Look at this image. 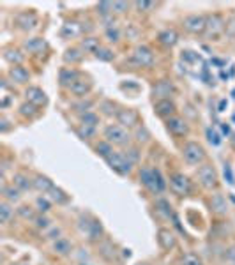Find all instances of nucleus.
<instances>
[{
	"label": "nucleus",
	"instance_id": "14",
	"mask_svg": "<svg viewBox=\"0 0 235 265\" xmlns=\"http://www.w3.org/2000/svg\"><path fill=\"white\" fill-rule=\"evenodd\" d=\"M16 25L21 30H32L37 25V16L34 13H20L16 16Z\"/></svg>",
	"mask_w": 235,
	"mask_h": 265
},
{
	"label": "nucleus",
	"instance_id": "7",
	"mask_svg": "<svg viewBox=\"0 0 235 265\" xmlns=\"http://www.w3.org/2000/svg\"><path fill=\"white\" fill-rule=\"evenodd\" d=\"M106 163L110 164L111 170L121 175H128L131 172V161L122 154H117V152H111V154L106 157Z\"/></svg>",
	"mask_w": 235,
	"mask_h": 265
},
{
	"label": "nucleus",
	"instance_id": "50",
	"mask_svg": "<svg viewBox=\"0 0 235 265\" xmlns=\"http://www.w3.org/2000/svg\"><path fill=\"white\" fill-rule=\"evenodd\" d=\"M18 265H27V263H18Z\"/></svg>",
	"mask_w": 235,
	"mask_h": 265
},
{
	"label": "nucleus",
	"instance_id": "30",
	"mask_svg": "<svg viewBox=\"0 0 235 265\" xmlns=\"http://www.w3.org/2000/svg\"><path fill=\"white\" fill-rule=\"evenodd\" d=\"M82 59H83V55L80 53V50H76V48L67 50V52H65V55H64V60H65V62H71V64L80 62Z\"/></svg>",
	"mask_w": 235,
	"mask_h": 265
},
{
	"label": "nucleus",
	"instance_id": "31",
	"mask_svg": "<svg viewBox=\"0 0 235 265\" xmlns=\"http://www.w3.org/2000/svg\"><path fill=\"white\" fill-rule=\"evenodd\" d=\"M4 197L9 200V202H18V200H20V189L14 186L4 187Z\"/></svg>",
	"mask_w": 235,
	"mask_h": 265
},
{
	"label": "nucleus",
	"instance_id": "47",
	"mask_svg": "<svg viewBox=\"0 0 235 265\" xmlns=\"http://www.w3.org/2000/svg\"><path fill=\"white\" fill-rule=\"evenodd\" d=\"M80 134H82L83 138H90L92 134H94V128H88V126H83V128L80 129Z\"/></svg>",
	"mask_w": 235,
	"mask_h": 265
},
{
	"label": "nucleus",
	"instance_id": "9",
	"mask_svg": "<svg viewBox=\"0 0 235 265\" xmlns=\"http://www.w3.org/2000/svg\"><path fill=\"white\" fill-rule=\"evenodd\" d=\"M131 60H133L136 66L140 67H147V66H152L154 62V53L152 50L147 48V46H136L131 55Z\"/></svg>",
	"mask_w": 235,
	"mask_h": 265
},
{
	"label": "nucleus",
	"instance_id": "35",
	"mask_svg": "<svg viewBox=\"0 0 235 265\" xmlns=\"http://www.w3.org/2000/svg\"><path fill=\"white\" fill-rule=\"evenodd\" d=\"M98 13H101L103 16H108V14L113 13V2H101L98 4Z\"/></svg>",
	"mask_w": 235,
	"mask_h": 265
},
{
	"label": "nucleus",
	"instance_id": "38",
	"mask_svg": "<svg viewBox=\"0 0 235 265\" xmlns=\"http://www.w3.org/2000/svg\"><path fill=\"white\" fill-rule=\"evenodd\" d=\"M225 34H226V37H230V39H235V16H232L228 21H226Z\"/></svg>",
	"mask_w": 235,
	"mask_h": 265
},
{
	"label": "nucleus",
	"instance_id": "21",
	"mask_svg": "<svg viewBox=\"0 0 235 265\" xmlns=\"http://www.w3.org/2000/svg\"><path fill=\"white\" fill-rule=\"evenodd\" d=\"M32 182H34V187H36V189H39V191H43V193H50V191L55 187L52 180H50L48 177H44V175H37L36 179L32 180Z\"/></svg>",
	"mask_w": 235,
	"mask_h": 265
},
{
	"label": "nucleus",
	"instance_id": "29",
	"mask_svg": "<svg viewBox=\"0 0 235 265\" xmlns=\"http://www.w3.org/2000/svg\"><path fill=\"white\" fill-rule=\"evenodd\" d=\"M20 113L23 117H36V115L39 113V110H37V106L32 105V103H23L20 106Z\"/></svg>",
	"mask_w": 235,
	"mask_h": 265
},
{
	"label": "nucleus",
	"instance_id": "20",
	"mask_svg": "<svg viewBox=\"0 0 235 265\" xmlns=\"http://www.w3.org/2000/svg\"><path fill=\"white\" fill-rule=\"evenodd\" d=\"M177 41H179V34H177L173 29L163 30V32L159 34V43L163 46H168V48H172V46L177 44Z\"/></svg>",
	"mask_w": 235,
	"mask_h": 265
},
{
	"label": "nucleus",
	"instance_id": "6",
	"mask_svg": "<svg viewBox=\"0 0 235 265\" xmlns=\"http://www.w3.org/2000/svg\"><path fill=\"white\" fill-rule=\"evenodd\" d=\"M184 29L190 34L200 36L207 29V16H203V14H190V16L184 18Z\"/></svg>",
	"mask_w": 235,
	"mask_h": 265
},
{
	"label": "nucleus",
	"instance_id": "12",
	"mask_svg": "<svg viewBox=\"0 0 235 265\" xmlns=\"http://www.w3.org/2000/svg\"><path fill=\"white\" fill-rule=\"evenodd\" d=\"M25 95H27V99H29V103H32V105H36V106H44L46 103H48V98H46V94L43 90H41V88H37V87L27 88Z\"/></svg>",
	"mask_w": 235,
	"mask_h": 265
},
{
	"label": "nucleus",
	"instance_id": "43",
	"mask_svg": "<svg viewBox=\"0 0 235 265\" xmlns=\"http://www.w3.org/2000/svg\"><path fill=\"white\" fill-rule=\"evenodd\" d=\"M129 9L128 2H113V13H126Z\"/></svg>",
	"mask_w": 235,
	"mask_h": 265
},
{
	"label": "nucleus",
	"instance_id": "13",
	"mask_svg": "<svg viewBox=\"0 0 235 265\" xmlns=\"http://www.w3.org/2000/svg\"><path fill=\"white\" fill-rule=\"evenodd\" d=\"M90 82L85 78H78V80H75V82L69 85V90L73 92L75 95H78V98H83V95H87L88 92H90Z\"/></svg>",
	"mask_w": 235,
	"mask_h": 265
},
{
	"label": "nucleus",
	"instance_id": "11",
	"mask_svg": "<svg viewBox=\"0 0 235 265\" xmlns=\"http://www.w3.org/2000/svg\"><path fill=\"white\" fill-rule=\"evenodd\" d=\"M167 128H168V131L173 134V136H184V134H187V131H190L186 121L180 118V117H175V115L167 121Z\"/></svg>",
	"mask_w": 235,
	"mask_h": 265
},
{
	"label": "nucleus",
	"instance_id": "15",
	"mask_svg": "<svg viewBox=\"0 0 235 265\" xmlns=\"http://www.w3.org/2000/svg\"><path fill=\"white\" fill-rule=\"evenodd\" d=\"M156 113L168 121V118L173 117V113H175V105H173L170 99H161L156 105Z\"/></svg>",
	"mask_w": 235,
	"mask_h": 265
},
{
	"label": "nucleus",
	"instance_id": "8",
	"mask_svg": "<svg viewBox=\"0 0 235 265\" xmlns=\"http://www.w3.org/2000/svg\"><path fill=\"white\" fill-rule=\"evenodd\" d=\"M170 187L175 195L186 197V195L191 193V180L184 174H173L170 177Z\"/></svg>",
	"mask_w": 235,
	"mask_h": 265
},
{
	"label": "nucleus",
	"instance_id": "3",
	"mask_svg": "<svg viewBox=\"0 0 235 265\" xmlns=\"http://www.w3.org/2000/svg\"><path fill=\"white\" fill-rule=\"evenodd\" d=\"M182 156H184V159H186V163L202 164L203 159H205V151H203V147L200 143H196V141H190V143L184 145Z\"/></svg>",
	"mask_w": 235,
	"mask_h": 265
},
{
	"label": "nucleus",
	"instance_id": "2",
	"mask_svg": "<svg viewBox=\"0 0 235 265\" xmlns=\"http://www.w3.org/2000/svg\"><path fill=\"white\" fill-rule=\"evenodd\" d=\"M140 179L144 182V186H147L154 193H159V191L165 189V180L161 177L159 170H156V168H144L140 172Z\"/></svg>",
	"mask_w": 235,
	"mask_h": 265
},
{
	"label": "nucleus",
	"instance_id": "42",
	"mask_svg": "<svg viewBox=\"0 0 235 265\" xmlns=\"http://www.w3.org/2000/svg\"><path fill=\"white\" fill-rule=\"evenodd\" d=\"M18 214L25 218V220H32L34 218V210L30 209V207H20V209H18Z\"/></svg>",
	"mask_w": 235,
	"mask_h": 265
},
{
	"label": "nucleus",
	"instance_id": "24",
	"mask_svg": "<svg viewBox=\"0 0 235 265\" xmlns=\"http://www.w3.org/2000/svg\"><path fill=\"white\" fill-rule=\"evenodd\" d=\"M13 186L18 187L20 191H27V189H30V187L34 186V182H32V180L27 179V177L23 175V174H16V175L13 177Z\"/></svg>",
	"mask_w": 235,
	"mask_h": 265
},
{
	"label": "nucleus",
	"instance_id": "26",
	"mask_svg": "<svg viewBox=\"0 0 235 265\" xmlns=\"http://www.w3.org/2000/svg\"><path fill=\"white\" fill-rule=\"evenodd\" d=\"M80 78V75L76 71H73V69H64L62 73H60V83L62 85H71L75 80H78Z\"/></svg>",
	"mask_w": 235,
	"mask_h": 265
},
{
	"label": "nucleus",
	"instance_id": "22",
	"mask_svg": "<svg viewBox=\"0 0 235 265\" xmlns=\"http://www.w3.org/2000/svg\"><path fill=\"white\" fill-rule=\"evenodd\" d=\"M173 92V85L170 82H157L156 83V87H154V90H152V94L154 95H157V98H165L167 99V95H170Z\"/></svg>",
	"mask_w": 235,
	"mask_h": 265
},
{
	"label": "nucleus",
	"instance_id": "39",
	"mask_svg": "<svg viewBox=\"0 0 235 265\" xmlns=\"http://www.w3.org/2000/svg\"><path fill=\"white\" fill-rule=\"evenodd\" d=\"M96 57H98L99 60H111L113 59V53L110 52V50H106V48H99L98 50V53H96Z\"/></svg>",
	"mask_w": 235,
	"mask_h": 265
},
{
	"label": "nucleus",
	"instance_id": "18",
	"mask_svg": "<svg viewBox=\"0 0 235 265\" xmlns=\"http://www.w3.org/2000/svg\"><path fill=\"white\" fill-rule=\"evenodd\" d=\"M9 78L16 83H27L30 78V73L21 66H13L9 69Z\"/></svg>",
	"mask_w": 235,
	"mask_h": 265
},
{
	"label": "nucleus",
	"instance_id": "10",
	"mask_svg": "<svg viewBox=\"0 0 235 265\" xmlns=\"http://www.w3.org/2000/svg\"><path fill=\"white\" fill-rule=\"evenodd\" d=\"M115 115H117V121H119V124H121L122 128L131 129V128H136L138 126V113L134 110L122 108V110H119Z\"/></svg>",
	"mask_w": 235,
	"mask_h": 265
},
{
	"label": "nucleus",
	"instance_id": "23",
	"mask_svg": "<svg viewBox=\"0 0 235 265\" xmlns=\"http://www.w3.org/2000/svg\"><path fill=\"white\" fill-rule=\"evenodd\" d=\"M4 59L7 60V62H11L13 66H20L23 62V55L20 50H13V48H7L6 52H4Z\"/></svg>",
	"mask_w": 235,
	"mask_h": 265
},
{
	"label": "nucleus",
	"instance_id": "48",
	"mask_svg": "<svg viewBox=\"0 0 235 265\" xmlns=\"http://www.w3.org/2000/svg\"><path fill=\"white\" fill-rule=\"evenodd\" d=\"M37 207H39V210H41V212H46V210L50 209V203L46 202V200L39 198V200H37Z\"/></svg>",
	"mask_w": 235,
	"mask_h": 265
},
{
	"label": "nucleus",
	"instance_id": "19",
	"mask_svg": "<svg viewBox=\"0 0 235 265\" xmlns=\"http://www.w3.org/2000/svg\"><path fill=\"white\" fill-rule=\"evenodd\" d=\"M82 32V27L75 21H67L65 25H62V30H60V36L65 37V39H73V37L80 36Z\"/></svg>",
	"mask_w": 235,
	"mask_h": 265
},
{
	"label": "nucleus",
	"instance_id": "1",
	"mask_svg": "<svg viewBox=\"0 0 235 265\" xmlns=\"http://www.w3.org/2000/svg\"><path fill=\"white\" fill-rule=\"evenodd\" d=\"M105 138L110 145H119V147H126L131 140V134L126 128L119 124H111L105 129Z\"/></svg>",
	"mask_w": 235,
	"mask_h": 265
},
{
	"label": "nucleus",
	"instance_id": "25",
	"mask_svg": "<svg viewBox=\"0 0 235 265\" xmlns=\"http://www.w3.org/2000/svg\"><path fill=\"white\" fill-rule=\"evenodd\" d=\"M210 207H213V210L214 212H218V214H226V202H225V198L223 197H219V195H216V197L210 200Z\"/></svg>",
	"mask_w": 235,
	"mask_h": 265
},
{
	"label": "nucleus",
	"instance_id": "41",
	"mask_svg": "<svg viewBox=\"0 0 235 265\" xmlns=\"http://www.w3.org/2000/svg\"><path fill=\"white\" fill-rule=\"evenodd\" d=\"M207 136H209V141L213 145H219V143H221V136L216 133V129H207Z\"/></svg>",
	"mask_w": 235,
	"mask_h": 265
},
{
	"label": "nucleus",
	"instance_id": "34",
	"mask_svg": "<svg viewBox=\"0 0 235 265\" xmlns=\"http://www.w3.org/2000/svg\"><path fill=\"white\" fill-rule=\"evenodd\" d=\"M96 151H98V154H101L103 157H105V159L111 154V152H113V151H111V145L108 143V141H101V143L96 147Z\"/></svg>",
	"mask_w": 235,
	"mask_h": 265
},
{
	"label": "nucleus",
	"instance_id": "16",
	"mask_svg": "<svg viewBox=\"0 0 235 265\" xmlns=\"http://www.w3.org/2000/svg\"><path fill=\"white\" fill-rule=\"evenodd\" d=\"M157 243L163 249H167V251H170L172 248H175V237H173V233L170 230H159V233H157Z\"/></svg>",
	"mask_w": 235,
	"mask_h": 265
},
{
	"label": "nucleus",
	"instance_id": "44",
	"mask_svg": "<svg viewBox=\"0 0 235 265\" xmlns=\"http://www.w3.org/2000/svg\"><path fill=\"white\" fill-rule=\"evenodd\" d=\"M136 140L138 141H147L149 140V133H147V129L145 128H138V131H136Z\"/></svg>",
	"mask_w": 235,
	"mask_h": 265
},
{
	"label": "nucleus",
	"instance_id": "46",
	"mask_svg": "<svg viewBox=\"0 0 235 265\" xmlns=\"http://www.w3.org/2000/svg\"><path fill=\"white\" fill-rule=\"evenodd\" d=\"M106 36H108V39H110V41H119V36H121V34H119L117 29H108L106 30Z\"/></svg>",
	"mask_w": 235,
	"mask_h": 265
},
{
	"label": "nucleus",
	"instance_id": "45",
	"mask_svg": "<svg viewBox=\"0 0 235 265\" xmlns=\"http://www.w3.org/2000/svg\"><path fill=\"white\" fill-rule=\"evenodd\" d=\"M36 225H37V228H48L50 220L48 218H44V216H39V218H36Z\"/></svg>",
	"mask_w": 235,
	"mask_h": 265
},
{
	"label": "nucleus",
	"instance_id": "17",
	"mask_svg": "<svg viewBox=\"0 0 235 265\" xmlns=\"http://www.w3.org/2000/svg\"><path fill=\"white\" fill-rule=\"evenodd\" d=\"M25 50H29L30 53H43L46 48H48V43L43 39V37H32V39L25 41Z\"/></svg>",
	"mask_w": 235,
	"mask_h": 265
},
{
	"label": "nucleus",
	"instance_id": "37",
	"mask_svg": "<svg viewBox=\"0 0 235 265\" xmlns=\"http://www.w3.org/2000/svg\"><path fill=\"white\" fill-rule=\"evenodd\" d=\"M82 122H83V126H88V128H96V124H98V117H96L94 113H87L83 115L82 117Z\"/></svg>",
	"mask_w": 235,
	"mask_h": 265
},
{
	"label": "nucleus",
	"instance_id": "40",
	"mask_svg": "<svg viewBox=\"0 0 235 265\" xmlns=\"http://www.w3.org/2000/svg\"><path fill=\"white\" fill-rule=\"evenodd\" d=\"M134 7H136L138 11H150V9H154L156 7V2H134Z\"/></svg>",
	"mask_w": 235,
	"mask_h": 265
},
{
	"label": "nucleus",
	"instance_id": "4",
	"mask_svg": "<svg viewBox=\"0 0 235 265\" xmlns=\"http://www.w3.org/2000/svg\"><path fill=\"white\" fill-rule=\"evenodd\" d=\"M198 180L205 189H216L218 187V174L213 164H202L198 168Z\"/></svg>",
	"mask_w": 235,
	"mask_h": 265
},
{
	"label": "nucleus",
	"instance_id": "28",
	"mask_svg": "<svg viewBox=\"0 0 235 265\" xmlns=\"http://www.w3.org/2000/svg\"><path fill=\"white\" fill-rule=\"evenodd\" d=\"M11 216H13V209L9 207V203L7 202H2L0 203V223H9Z\"/></svg>",
	"mask_w": 235,
	"mask_h": 265
},
{
	"label": "nucleus",
	"instance_id": "27",
	"mask_svg": "<svg viewBox=\"0 0 235 265\" xmlns=\"http://www.w3.org/2000/svg\"><path fill=\"white\" fill-rule=\"evenodd\" d=\"M82 48L85 50V52L98 53V50L101 48V46H99V39H98V37H85V39L82 41Z\"/></svg>",
	"mask_w": 235,
	"mask_h": 265
},
{
	"label": "nucleus",
	"instance_id": "33",
	"mask_svg": "<svg viewBox=\"0 0 235 265\" xmlns=\"http://www.w3.org/2000/svg\"><path fill=\"white\" fill-rule=\"evenodd\" d=\"M182 265H203V262L196 255H193V253H187V255L182 256Z\"/></svg>",
	"mask_w": 235,
	"mask_h": 265
},
{
	"label": "nucleus",
	"instance_id": "32",
	"mask_svg": "<svg viewBox=\"0 0 235 265\" xmlns=\"http://www.w3.org/2000/svg\"><path fill=\"white\" fill-rule=\"evenodd\" d=\"M53 249H55V253H59V255H67V253L71 251V244L65 239H59L55 243V246H53Z\"/></svg>",
	"mask_w": 235,
	"mask_h": 265
},
{
	"label": "nucleus",
	"instance_id": "49",
	"mask_svg": "<svg viewBox=\"0 0 235 265\" xmlns=\"http://www.w3.org/2000/svg\"><path fill=\"white\" fill-rule=\"evenodd\" d=\"M138 265H147V263H138Z\"/></svg>",
	"mask_w": 235,
	"mask_h": 265
},
{
	"label": "nucleus",
	"instance_id": "36",
	"mask_svg": "<svg viewBox=\"0 0 235 265\" xmlns=\"http://www.w3.org/2000/svg\"><path fill=\"white\" fill-rule=\"evenodd\" d=\"M50 193H52V198L55 200V202H59V203H65V202H67V197H65V193H64L62 189H59V187H53Z\"/></svg>",
	"mask_w": 235,
	"mask_h": 265
},
{
	"label": "nucleus",
	"instance_id": "5",
	"mask_svg": "<svg viewBox=\"0 0 235 265\" xmlns=\"http://www.w3.org/2000/svg\"><path fill=\"white\" fill-rule=\"evenodd\" d=\"M226 29V21L225 18L221 16V14H210V16H207V36L210 37V39H218L219 36H221L223 32H225Z\"/></svg>",
	"mask_w": 235,
	"mask_h": 265
}]
</instances>
